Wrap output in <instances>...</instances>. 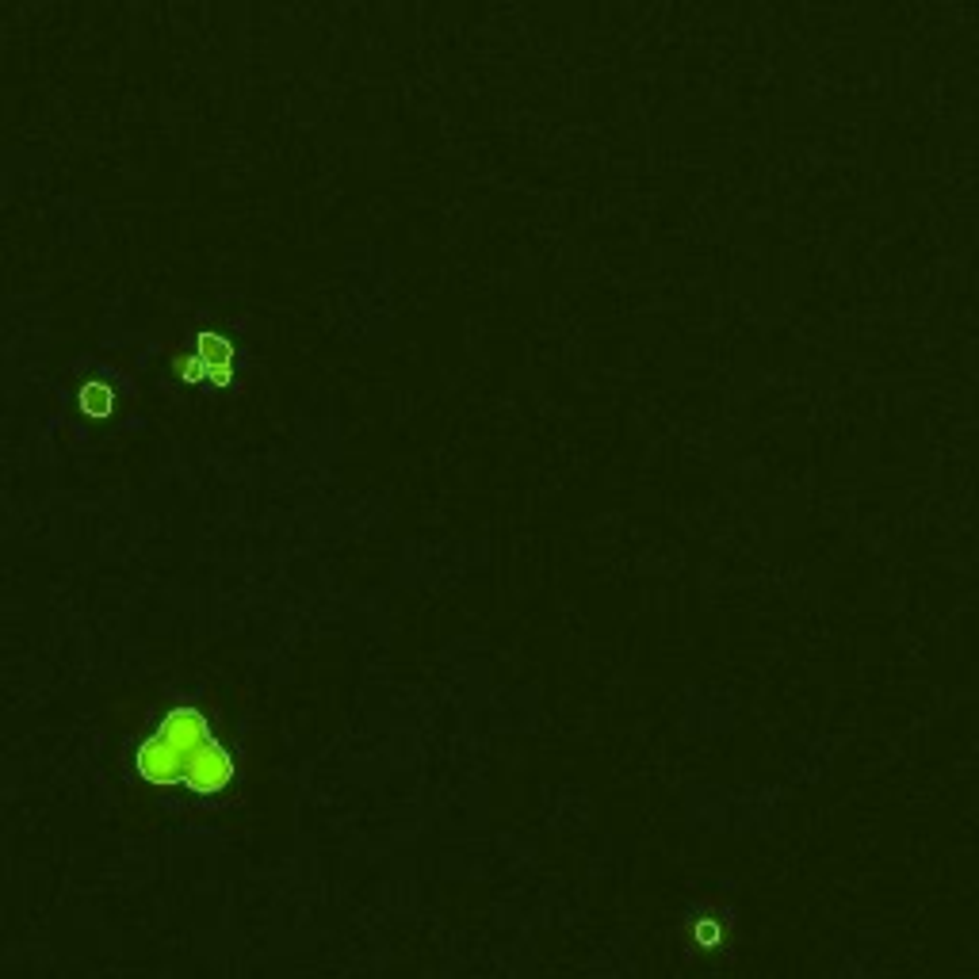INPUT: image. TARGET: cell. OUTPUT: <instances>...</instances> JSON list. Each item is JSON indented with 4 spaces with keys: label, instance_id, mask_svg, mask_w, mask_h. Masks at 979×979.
<instances>
[{
    "label": "cell",
    "instance_id": "3957f363",
    "mask_svg": "<svg viewBox=\"0 0 979 979\" xmlns=\"http://www.w3.org/2000/svg\"><path fill=\"white\" fill-rule=\"evenodd\" d=\"M81 410L88 417H111L115 414V391H111L108 383H100V379H92L81 387Z\"/></svg>",
    "mask_w": 979,
    "mask_h": 979
},
{
    "label": "cell",
    "instance_id": "6da1fadb",
    "mask_svg": "<svg viewBox=\"0 0 979 979\" xmlns=\"http://www.w3.org/2000/svg\"><path fill=\"white\" fill-rule=\"evenodd\" d=\"M138 773L153 784H184L192 792H218L234 777V762L196 708H176L157 727V735L142 742Z\"/></svg>",
    "mask_w": 979,
    "mask_h": 979
},
{
    "label": "cell",
    "instance_id": "7a4b0ae2",
    "mask_svg": "<svg viewBox=\"0 0 979 979\" xmlns=\"http://www.w3.org/2000/svg\"><path fill=\"white\" fill-rule=\"evenodd\" d=\"M234 360H238V352H234V345L226 337L199 333L192 352L180 356L176 371H180L184 383H215V387H226L234 379Z\"/></svg>",
    "mask_w": 979,
    "mask_h": 979
}]
</instances>
